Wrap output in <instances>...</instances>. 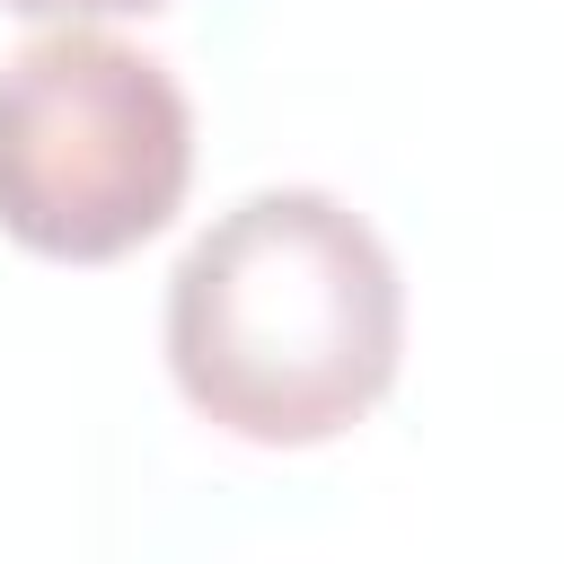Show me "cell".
<instances>
[{"instance_id":"7a4b0ae2","label":"cell","mask_w":564,"mask_h":564,"mask_svg":"<svg viewBox=\"0 0 564 564\" xmlns=\"http://www.w3.org/2000/svg\"><path fill=\"white\" fill-rule=\"evenodd\" d=\"M194 106L141 44L53 26L0 62V229L53 264H115L185 212Z\"/></svg>"},{"instance_id":"6da1fadb","label":"cell","mask_w":564,"mask_h":564,"mask_svg":"<svg viewBox=\"0 0 564 564\" xmlns=\"http://www.w3.org/2000/svg\"><path fill=\"white\" fill-rule=\"evenodd\" d=\"M397 256L317 185L229 203L167 273V370L203 423L256 449H317L352 432L397 388Z\"/></svg>"},{"instance_id":"3957f363","label":"cell","mask_w":564,"mask_h":564,"mask_svg":"<svg viewBox=\"0 0 564 564\" xmlns=\"http://www.w3.org/2000/svg\"><path fill=\"white\" fill-rule=\"evenodd\" d=\"M0 9H18V18H62V26H88V18H150V9H167V0H0Z\"/></svg>"}]
</instances>
